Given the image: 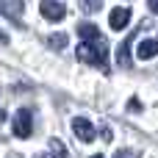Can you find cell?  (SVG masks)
Segmentation results:
<instances>
[{"label":"cell","instance_id":"cell-15","mask_svg":"<svg viewBox=\"0 0 158 158\" xmlns=\"http://www.w3.org/2000/svg\"><path fill=\"white\" fill-rule=\"evenodd\" d=\"M0 122H6V111L3 108H0Z\"/></svg>","mask_w":158,"mask_h":158},{"label":"cell","instance_id":"cell-12","mask_svg":"<svg viewBox=\"0 0 158 158\" xmlns=\"http://www.w3.org/2000/svg\"><path fill=\"white\" fill-rule=\"evenodd\" d=\"M50 147L56 150V156H58V158H72L69 153H67V150H64V144H61L58 139H53V142H50Z\"/></svg>","mask_w":158,"mask_h":158},{"label":"cell","instance_id":"cell-5","mask_svg":"<svg viewBox=\"0 0 158 158\" xmlns=\"http://www.w3.org/2000/svg\"><path fill=\"white\" fill-rule=\"evenodd\" d=\"M128 22H131V8H114V11L108 14V25H111L114 31H122Z\"/></svg>","mask_w":158,"mask_h":158},{"label":"cell","instance_id":"cell-9","mask_svg":"<svg viewBox=\"0 0 158 158\" xmlns=\"http://www.w3.org/2000/svg\"><path fill=\"white\" fill-rule=\"evenodd\" d=\"M78 33L83 36V39H100L103 33H100V28L97 25H92V22H81L78 25Z\"/></svg>","mask_w":158,"mask_h":158},{"label":"cell","instance_id":"cell-2","mask_svg":"<svg viewBox=\"0 0 158 158\" xmlns=\"http://www.w3.org/2000/svg\"><path fill=\"white\" fill-rule=\"evenodd\" d=\"M11 128H14V136L28 139V136L33 133V119H31V111H28V108H19V111H17V117L11 119Z\"/></svg>","mask_w":158,"mask_h":158},{"label":"cell","instance_id":"cell-14","mask_svg":"<svg viewBox=\"0 0 158 158\" xmlns=\"http://www.w3.org/2000/svg\"><path fill=\"white\" fill-rule=\"evenodd\" d=\"M128 108H131V111H142V103H139V100H131Z\"/></svg>","mask_w":158,"mask_h":158},{"label":"cell","instance_id":"cell-16","mask_svg":"<svg viewBox=\"0 0 158 158\" xmlns=\"http://www.w3.org/2000/svg\"><path fill=\"white\" fill-rule=\"evenodd\" d=\"M0 42H6V33H0Z\"/></svg>","mask_w":158,"mask_h":158},{"label":"cell","instance_id":"cell-18","mask_svg":"<svg viewBox=\"0 0 158 158\" xmlns=\"http://www.w3.org/2000/svg\"><path fill=\"white\" fill-rule=\"evenodd\" d=\"M8 158H19V156H17V153H14V156H8Z\"/></svg>","mask_w":158,"mask_h":158},{"label":"cell","instance_id":"cell-10","mask_svg":"<svg viewBox=\"0 0 158 158\" xmlns=\"http://www.w3.org/2000/svg\"><path fill=\"white\" fill-rule=\"evenodd\" d=\"M78 6H81L83 14H97V11L103 8V0H81Z\"/></svg>","mask_w":158,"mask_h":158},{"label":"cell","instance_id":"cell-17","mask_svg":"<svg viewBox=\"0 0 158 158\" xmlns=\"http://www.w3.org/2000/svg\"><path fill=\"white\" fill-rule=\"evenodd\" d=\"M36 158H53V156H36Z\"/></svg>","mask_w":158,"mask_h":158},{"label":"cell","instance_id":"cell-19","mask_svg":"<svg viewBox=\"0 0 158 158\" xmlns=\"http://www.w3.org/2000/svg\"><path fill=\"white\" fill-rule=\"evenodd\" d=\"M94 158H103V156H100V153H97V156H94Z\"/></svg>","mask_w":158,"mask_h":158},{"label":"cell","instance_id":"cell-8","mask_svg":"<svg viewBox=\"0 0 158 158\" xmlns=\"http://www.w3.org/2000/svg\"><path fill=\"white\" fill-rule=\"evenodd\" d=\"M156 50H158V42H156V39H144V42L139 44L136 56H139V58H153V56H156Z\"/></svg>","mask_w":158,"mask_h":158},{"label":"cell","instance_id":"cell-11","mask_svg":"<svg viewBox=\"0 0 158 158\" xmlns=\"http://www.w3.org/2000/svg\"><path fill=\"white\" fill-rule=\"evenodd\" d=\"M67 44V33H56V36H50V47L53 50H61Z\"/></svg>","mask_w":158,"mask_h":158},{"label":"cell","instance_id":"cell-1","mask_svg":"<svg viewBox=\"0 0 158 158\" xmlns=\"http://www.w3.org/2000/svg\"><path fill=\"white\" fill-rule=\"evenodd\" d=\"M75 53H78V58H81L83 64H92V67H100L103 72H108V44H106L103 36H100V39H86V42H81Z\"/></svg>","mask_w":158,"mask_h":158},{"label":"cell","instance_id":"cell-7","mask_svg":"<svg viewBox=\"0 0 158 158\" xmlns=\"http://www.w3.org/2000/svg\"><path fill=\"white\" fill-rule=\"evenodd\" d=\"M0 11L8 14L11 19L19 22V14H22V0H0Z\"/></svg>","mask_w":158,"mask_h":158},{"label":"cell","instance_id":"cell-4","mask_svg":"<svg viewBox=\"0 0 158 158\" xmlns=\"http://www.w3.org/2000/svg\"><path fill=\"white\" fill-rule=\"evenodd\" d=\"M72 133L86 144V142H94V125L89 122V119H83V117H75L72 119Z\"/></svg>","mask_w":158,"mask_h":158},{"label":"cell","instance_id":"cell-3","mask_svg":"<svg viewBox=\"0 0 158 158\" xmlns=\"http://www.w3.org/2000/svg\"><path fill=\"white\" fill-rule=\"evenodd\" d=\"M39 8H42V17H44V19H50V22H61V19L67 17L64 3H58V0H42V3H39Z\"/></svg>","mask_w":158,"mask_h":158},{"label":"cell","instance_id":"cell-6","mask_svg":"<svg viewBox=\"0 0 158 158\" xmlns=\"http://www.w3.org/2000/svg\"><path fill=\"white\" fill-rule=\"evenodd\" d=\"M133 39H136V33H131L122 44H119V53H117V64L122 67V69H128L131 67V44H133Z\"/></svg>","mask_w":158,"mask_h":158},{"label":"cell","instance_id":"cell-13","mask_svg":"<svg viewBox=\"0 0 158 158\" xmlns=\"http://www.w3.org/2000/svg\"><path fill=\"white\" fill-rule=\"evenodd\" d=\"M114 158H139V153H136V150H117Z\"/></svg>","mask_w":158,"mask_h":158}]
</instances>
